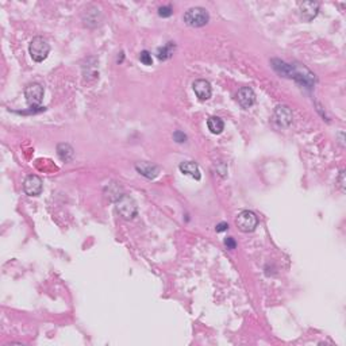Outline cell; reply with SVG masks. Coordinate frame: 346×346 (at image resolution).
<instances>
[{
  "label": "cell",
  "mask_w": 346,
  "mask_h": 346,
  "mask_svg": "<svg viewBox=\"0 0 346 346\" xmlns=\"http://www.w3.org/2000/svg\"><path fill=\"white\" fill-rule=\"evenodd\" d=\"M210 20V15L203 7H192L184 14V22L191 27H202Z\"/></svg>",
  "instance_id": "cell-1"
},
{
  "label": "cell",
  "mask_w": 346,
  "mask_h": 346,
  "mask_svg": "<svg viewBox=\"0 0 346 346\" xmlns=\"http://www.w3.org/2000/svg\"><path fill=\"white\" fill-rule=\"evenodd\" d=\"M49 52L50 45L46 39H43L42 37L33 38L30 46H29V53L34 61L42 62L43 60H46V57L49 56Z\"/></svg>",
  "instance_id": "cell-2"
},
{
  "label": "cell",
  "mask_w": 346,
  "mask_h": 346,
  "mask_svg": "<svg viewBox=\"0 0 346 346\" xmlns=\"http://www.w3.org/2000/svg\"><path fill=\"white\" fill-rule=\"evenodd\" d=\"M235 225L242 233H252L259 225V218L253 211L243 210L235 218Z\"/></svg>",
  "instance_id": "cell-3"
},
{
  "label": "cell",
  "mask_w": 346,
  "mask_h": 346,
  "mask_svg": "<svg viewBox=\"0 0 346 346\" xmlns=\"http://www.w3.org/2000/svg\"><path fill=\"white\" fill-rule=\"evenodd\" d=\"M117 211L123 219H133L138 214V207L134 199L129 195H123L122 198L117 200Z\"/></svg>",
  "instance_id": "cell-4"
},
{
  "label": "cell",
  "mask_w": 346,
  "mask_h": 346,
  "mask_svg": "<svg viewBox=\"0 0 346 346\" xmlns=\"http://www.w3.org/2000/svg\"><path fill=\"white\" fill-rule=\"evenodd\" d=\"M43 86L38 83H31L25 88V98L31 108H37L43 98Z\"/></svg>",
  "instance_id": "cell-5"
},
{
  "label": "cell",
  "mask_w": 346,
  "mask_h": 346,
  "mask_svg": "<svg viewBox=\"0 0 346 346\" xmlns=\"http://www.w3.org/2000/svg\"><path fill=\"white\" fill-rule=\"evenodd\" d=\"M318 13H319V3L316 1H303L299 4L300 18L306 22H311L312 19L316 18Z\"/></svg>",
  "instance_id": "cell-6"
},
{
  "label": "cell",
  "mask_w": 346,
  "mask_h": 346,
  "mask_svg": "<svg viewBox=\"0 0 346 346\" xmlns=\"http://www.w3.org/2000/svg\"><path fill=\"white\" fill-rule=\"evenodd\" d=\"M23 190L29 196H38L42 192V180L35 174L27 176L23 181Z\"/></svg>",
  "instance_id": "cell-7"
},
{
  "label": "cell",
  "mask_w": 346,
  "mask_h": 346,
  "mask_svg": "<svg viewBox=\"0 0 346 346\" xmlns=\"http://www.w3.org/2000/svg\"><path fill=\"white\" fill-rule=\"evenodd\" d=\"M192 88H193L199 100H208L211 98L212 88H211V84L207 80H203V79L195 80L192 83Z\"/></svg>",
  "instance_id": "cell-8"
},
{
  "label": "cell",
  "mask_w": 346,
  "mask_h": 346,
  "mask_svg": "<svg viewBox=\"0 0 346 346\" xmlns=\"http://www.w3.org/2000/svg\"><path fill=\"white\" fill-rule=\"evenodd\" d=\"M237 99H238V103L241 104V107L249 108L256 102V93H254V91L250 86H242V88H240L238 93H237Z\"/></svg>",
  "instance_id": "cell-9"
},
{
  "label": "cell",
  "mask_w": 346,
  "mask_h": 346,
  "mask_svg": "<svg viewBox=\"0 0 346 346\" xmlns=\"http://www.w3.org/2000/svg\"><path fill=\"white\" fill-rule=\"evenodd\" d=\"M275 119L280 126L287 127L292 123V111L287 105H277L275 108Z\"/></svg>",
  "instance_id": "cell-10"
},
{
  "label": "cell",
  "mask_w": 346,
  "mask_h": 346,
  "mask_svg": "<svg viewBox=\"0 0 346 346\" xmlns=\"http://www.w3.org/2000/svg\"><path fill=\"white\" fill-rule=\"evenodd\" d=\"M136 169L137 172L141 173L142 176L148 177V179H155V177H157V174L160 173V168L157 167L156 164L148 162V161L137 162Z\"/></svg>",
  "instance_id": "cell-11"
},
{
  "label": "cell",
  "mask_w": 346,
  "mask_h": 346,
  "mask_svg": "<svg viewBox=\"0 0 346 346\" xmlns=\"http://www.w3.org/2000/svg\"><path fill=\"white\" fill-rule=\"evenodd\" d=\"M179 168L180 171H181V173H184V174H187V176H191L192 179L199 180L200 177H202L199 165L196 164V162H193V161H184V162L180 164Z\"/></svg>",
  "instance_id": "cell-12"
},
{
  "label": "cell",
  "mask_w": 346,
  "mask_h": 346,
  "mask_svg": "<svg viewBox=\"0 0 346 346\" xmlns=\"http://www.w3.org/2000/svg\"><path fill=\"white\" fill-rule=\"evenodd\" d=\"M57 155L60 157V160L64 162H70L73 160L74 150L69 143H58L57 145Z\"/></svg>",
  "instance_id": "cell-13"
},
{
  "label": "cell",
  "mask_w": 346,
  "mask_h": 346,
  "mask_svg": "<svg viewBox=\"0 0 346 346\" xmlns=\"http://www.w3.org/2000/svg\"><path fill=\"white\" fill-rule=\"evenodd\" d=\"M207 126H208V130L212 134H221L223 129H225V123H223V121L219 117L208 118Z\"/></svg>",
  "instance_id": "cell-14"
},
{
  "label": "cell",
  "mask_w": 346,
  "mask_h": 346,
  "mask_svg": "<svg viewBox=\"0 0 346 346\" xmlns=\"http://www.w3.org/2000/svg\"><path fill=\"white\" fill-rule=\"evenodd\" d=\"M107 193H108L110 199L114 200V202L119 200V199L124 195L123 191H122V187L119 186L118 183H111V184H108V187H107Z\"/></svg>",
  "instance_id": "cell-15"
},
{
  "label": "cell",
  "mask_w": 346,
  "mask_h": 346,
  "mask_svg": "<svg viewBox=\"0 0 346 346\" xmlns=\"http://www.w3.org/2000/svg\"><path fill=\"white\" fill-rule=\"evenodd\" d=\"M173 49H174V45H173L172 42H169L168 45H165L164 48H160L158 49V52H157V57L160 58V60H168V58H171L173 54Z\"/></svg>",
  "instance_id": "cell-16"
},
{
  "label": "cell",
  "mask_w": 346,
  "mask_h": 346,
  "mask_svg": "<svg viewBox=\"0 0 346 346\" xmlns=\"http://www.w3.org/2000/svg\"><path fill=\"white\" fill-rule=\"evenodd\" d=\"M139 61L142 62L143 65H152V64H153L152 54L149 53L148 50H143V52H141V54H139Z\"/></svg>",
  "instance_id": "cell-17"
},
{
  "label": "cell",
  "mask_w": 346,
  "mask_h": 346,
  "mask_svg": "<svg viewBox=\"0 0 346 346\" xmlns=\"http://www.w3.org/2000/svg\"><path fill=\"white\" fill-rule=\"evenodd\" d=\"M172 14H173V10L171 6L160 7V8H158V15L162 17V18H168V17H171Z\"/></svg>",
  "instance_id": "cell-18"
},
{
  "label": "cell",
  "mask_w": 346,
  "mask_h": 346,
  "mask_svg": "<svg viewBox=\"0 0 346 346\" xmlns=\"http://www.w3.org/2000/svg\"><path fill=\"white\" fill-rule=\"evenodd\" d=\"M173 138H174V141L179 143H183L187 141V136L183 133V131H174V134H173Z\"/></svg>",
  "instance_id": "cell-19"
},
{
  "label": "cell",
  "mask_w": 346,
  "mask_h": 346,
  "mask_svg": "<svg viewBox=\"0 0 346 346\" xmlns=\"http://www.w3.org/2000/svg\"><path fill=\"white\" fill-rule=\"evenodd\" d=\"M337 183H338V187L342 192H345V171H341L340 176L337 179Z\"/></svg>",
  "instance_id": "cell-20"
},
{
  "label": "cell",
  "mask_w": 346,
  "mask_h": 346,
  "mask_svg": "<svg viewBox=\"0 0 346 346\" xmlns=\"http://www.w3.org/2000/svg\"><path fill=\"white\" fill-rule=\"evenodd\" d=\"M225 245H226L227 249H235V246H237V243H235L233 237H227V238L225 240Z\"/></svg>",
  "instance_id": "cell-21"
},
{
  "label": "cell",
  "mask_w": 346,
  "mask_h": 346,
  "mask_svg": "<svg viewBox=\"0 0 346 346\" xmlns=\"http://www.w3.org/2000/svg\"><path fill=\"white\" fill-rule=\"evenodd\" d=\"M229 229V225L226 222H222V223H219L218 226L215 227V230L218 231V233H222V231H226V230Z\"/></svg>",
  "instance_id": "cell-22"
}]
</instances>
